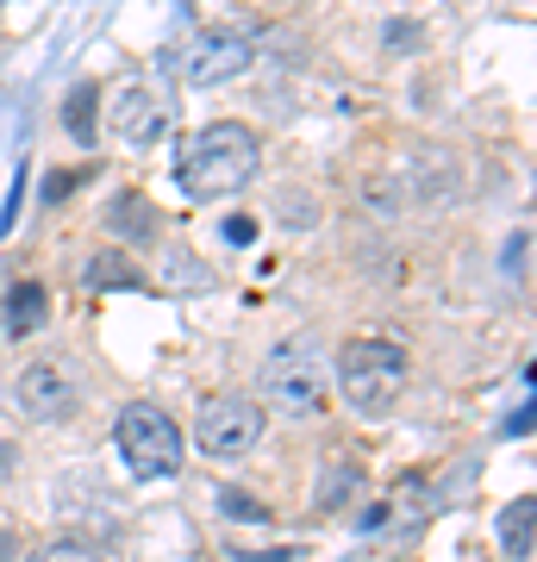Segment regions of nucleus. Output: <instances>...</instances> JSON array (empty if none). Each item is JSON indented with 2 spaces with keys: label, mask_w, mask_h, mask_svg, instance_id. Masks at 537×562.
Wrapping results in <instances>:
<instances>
[{
  "label": "nucleus",
  "mask_w": 537,
  "mask_h": 562,
  "mask_svg": "<svg viewBox=\"0 0 537 562\" xmlns=\"http://www.w3.org/2000/svg\"><path fill=\"white\" fill-rule=\"evenodd\" d=\"M262 169V138L244 120H213L200 125L194 138L181 144L176 157V181L181 194L194 201H220V194H238L244 181Z\"/></svg>",
  "instance_id": "nucleus-1"
},
{
  "label": "nucleus",
  "mask_w": 537,
  "mask_h": 562,
  "mask_svg": "<svg viewBox=\"0 0 537 562\" xmlns=\"http://www.w3.org/2000/svg\"><path fill=\"white\" fill-rule=\"evenodd\" d=\"M338 387H344V401H350V413H362V419H388V413L400 406V394H406V344H394V338L344 344Z\"/></svg>",
  "instance_id": "nucleus-2"
},
{
  "label": "nucleus",
  "mask_w": 537,
  "mask_h": 562,
  "mask_svg": "<svg viewBox=\"0 0 537 562\" xmlns=\"http://www.w3.org/2000/svg\"><path fill=\"white\" fill-rule=\"evenodd\" d=\"M262 394H269V406L288 413V419H313L318 406H325V394H332V375H325L318 344H306V338L276 344L269 362H262Z\"/></svg>",
  "instance_id": "nucleus-3"
},
{
  "label": "nucleus",
  "mask_w": 537,
  "mask_h": 562,
  "mask_svg": "<svg viewBox=\"0 0 537 562\" xmlns=\"http://www.w3.org/2000/svg\"><path fill=\"white\" fill-rule=\"evenodd\" d=\"M120 457L125 469L138 475V482H163V475H176L181 457H188V438H181V425L150 401H132L120 413Z\"/></svg>",
  "instance_id": "nucleus-4"
},
{
  "label": "nucleus",
  "mask_w": 537,
  "mask_h": 562,
  "mask_svg": "<svg viewBox=\"0 0 537 562\" xmlns=\"http://www.w3.org/2000/svg\"><path fill=\"white\" fill-rule=\"evenodd\" d=\"M257 443H262V406L250 394H213V401L200 406L194 450H206V457H220V462H238Z\"/></svg>",
  "instance_id": "nucleus-5"
},
{
  "label": "nucleus",
  "mask_w": 537,
  "mask_h": 562,
  "mask_svg": "<svg viewBox=\"0 0 537 562\" xmlns=\"http://www.w3.org/2000/svg\"><path fill=\"white\" fill-rule=\"evenodd\" d=\"M107 120H113V138L144 150V144H157L169 132V106L150 81H120L113 94H107Z\"/></svg>",
  "instance_id": "nucleus-6"
},
{
  "label": "nucleus",
  "mask_w": 537,
  "mask_h": 562,
  "mask_svg": "<svg viewBox=\"0 0 537 562\" xmlns=\"http://www.w3.org/2000/svg\"><path fill=\"white\" fill-rule=\"evenodd\" d=\"M244 69H250V44L232 38V32H200L188 44V57H181V76L194 88H220V81L244 76Z\"/></svg>",
  "instance_id": "nucleus-7"
},
{
  "label": "nucleus",
  "mask_w": 537,
  "mask_h": 562,
  "mask_svg": "<svg viewBox=\"0 0 537 562\" xmlns=\"http://www.w3.org/2000/svg\"><path fill=\"white\" fill-rule=\"evenodd\" d=\"M13 401H20L25 419H69L76 413V382L63 375V369H51V362H32L20 382H13Z\"/></svg>",
  "instance_id": "nucleus-8"
},
{
  "label": "nucleus",
  "mask_w": 537,
  "mask_h": 562,
  "mask_svg": "<svg viewBox=\"0 0 537 562\" xmlns=\"http://www.w3.org/2000/svg\"><path fill=\"white\" fill-rule=\"evenodd\" d=\"M500 550L513 562H532V550H537V501L532 494H518V501L500 513Z\"/></svg>",
  "instance_id": "nucleus-9"
},
{
  "label": "nucleus",
  "mask_w": 537,
  "mask_h": 562,
  "mask_svg": "<svg viewBox=\"0 0 537 562\" xmlns=\"http://www.w3.org/2000/svg\"><path fill=\"white\" fill-rule=\"evenodd\" d=\"M0 319H7V331H13V338L38 331V325L51 319V294H44V281H20V288L7 294V313H0Z\"/></svg>",
  "instance_id": "nucleus-10"
},
{
  "label": "nucleus",
  "mask_w": 537,
  "mask_h": 562,
  "mask_svg": "<svg viewBox=\"0 0 537 562\" xmlns=\"http://www.w3.org/2000/svg\"><path fill=\"white\" fill-rule=\"evenodd\" d=\"M107 225H113V238H125V244H144L150 232H157L150 206H144V194H120V201L107 206Z\"/></svg>",
  "instance_id": "nucleus-11"
},
{
  "label": "nucleus",
  "mask_w": 537,
  "mask_h": 562,
  "mask_svg": "<svg viewBox=\"0 0 537 562\" xmlns=\"http://www.w3.org/2000/svg\"><path fill=\"white\" fill-rule=\"evenodd\" d=\"M32 562H107V550L88 538H57V543H44V550H32Z\"/></svg>",
  "instance_id": "nucleus-12"
},
{
  "label": "nucleus",
  "mask_w": 537,
  "mask_h": 562,
  "mask_svg": "<svg viewBox=\"0 0 537 562\" xmlns=\"http://www.w3.org/2000/svg\"><path fill=\"white\" fill-rule=\"evenodd\" d=\"M94 113H100V88H76V94H69V132H76L81 144L94 138Z\"/></svg>",
  "instance_id": "nucleus-13"
},
{
  "label": "nucleus",
  "mask_w": 537,
  "mask_h": 562,
  "mask_svg": "<svg viewBox=\"0 0 537 562\" xmlns=\"http://www.w3.org/2000/svg\"><path fill=\"white\" fill-rule=\"evenodd\" d=\"M220 506H225V513H232V519H269V513H262L257 501H244L238 487H220Z\"/></svg>",
  "instance_id": "nucleus-14"
},
{
  "label": "nucleus",
  "mask_w": 537,
  "mask_h": 562,
  "mask_svg": "<svg viewBox=\"0 0 537 562\" xmlns=\"http://www.w3.org/2000/svg\"><path fill=\"white\" fill-rule=\"evenodd\" d=\"M418 38H425V32H418V25H406V20L388 25V50H400V57H406V50H418Z\"/></svg>",
  "instance_id": "nucleus-15"
},
{
  "label": "nucleus",
  "mask_w": 537,
  "mask_h": 562,
  "mask_svg": "<svg viewBox=\"0 0 537 562\" xmlns=\"http://www.w3.org/2000/svg\"><path fill=\"white\" fill-rule=\"evenodd\" d=\"M225 238H232V244H250V238H257V225L238 213V220H225Z\"/></svg>",
  "instance_id": "nucleus-16"
},
{
  "label": "nucleus",
  "mask_w": 537,
  "mask_h": 562,
  "mask_svg": "<svg viewBox=\"0 0 537 562\" xmlns=\"http://www.w3.org/2000/svg\"><path fill=\"white\" fill-rule=\"evenodd\" d=\"M7 550H13V538H7V525H0V562H7Z\"/></svg>",
  "instance_id": "nucleus-17"
}]
</instances>
